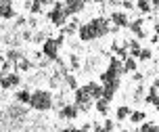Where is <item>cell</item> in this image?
<instances>
[{"label": "cell", "instance_id": "obj_11", "mask_svg": "<svg viewBox=\"0 0 159 132\" xmlns=\"http://www.w3.org/2000/svg\"><path fill=\"white\" fill-rule=\"evenodd\" d=\"M13 17H17L13 2L11 0H0V19H13Z\"/></svg>", "mask_w": 159, "mask_h": 132}, {"label": "cell", "instance_id": "obj_3", "mask_svg": "<svg viewBox=\"0 0 159 132\" xmlns=\"http://www.w3.org/2000/svg\"><path fill=\"white\" fill-rule=\"evenodd\" d=\"M48 21L57 27H61L63 30L65 25H67V19H69V13H67V8H65V2H52V8L46 13Z\"/></svg>", "mask_w": 159, "mask_h": 132}, {"label": "cell", "instance_id": "obj_14", "mask_svg": "<svg viewBox=\"0 0 159 132\" xmlns=\"http://www.w3.org/2000/svg\"><path fill=\"white\" fill-rule=\"evenodd\" d=\"M78 38L82 40V42H92L94 38V31H92V27H90V23H82L78 30Z\"/></svg>", "mask_w": 159, "mask_h": 132}, {"label": "cell", "instance_id": "obj_1", "mask_svg": "<svg viewBox=\"0 0 159 132\" xmlns=\"http://www.w3.org/2000/svg\"><path fill=\"white\" fill-rule=\"evenodd\" d=\"M30 107L34 111H50L55 107V97L50 90H44V88H38V90H32V99H30Z\"/></svg>", "mask_w": 159, "mask_h": 132}, {"label": "cell", "instance_id": "obj_10", "mask_svg": "<svg viewBox=\"0 0 159 132\" xmlns=\"http://www.w3.org/2000/svg\"><path fill=\"white\" fill-rule=\"evenodd\" d=\"M130 31L136 36V40L147 38V31H144V17H136L134 21H130Z\"/></svg>", "mask_w": 159, "mask_h": 132}, {"label": "cell", "instance_id": "obj_7", "mask_svg": "<svg viewBox=\"0 0 159 132\" xmlns=\"http://www.w3.org/2000/svg\"><path fill=\"white\" fill-rule=\"evenodd\" d=\"M19 84H21V73H17V71H11L8 76H0V88L2 90L17 88Z\"/></svg>", "mask_w": 159, "mask_h": 132}, {"label": "cell", "instance_id": "obj_44", "mask_svg": "<svg viewBox=\"0 0 159 132\" xmlns=\"http://www.w3.org/2000/svg\"><path fill=\"white\" fill-rule=\"evenodd\" d=\"M124 132H128V130H124Z\"/></svg>", "mask_w": 159, "mask_h": 132}, {"label": "cell", "instance_id": "obj_31", "mask_svg": "<svg viewBox=\"0 0 159 132\" xmlns=\"http://www.w3.org/2000/svg\"><path fill=\"white\" fill-rule=\"evenodd\" d=\"M69 67H71L73 71H80V67H82V61H80V57L75 53L69 57Z\"/></svg>", "mask_w": 159, "mask_h": 132}, {"label": "cell", "instance_id": "obj_21", "mask_svg": "<svg viewBox=\"0 0 159 132\" xmlns=\"http://www.w3.org/2000/svg\"><path fill=\"white\" fill-rule=\"evenodd\" d=\"M25 8H27L32 15H40L42 8H44V4H42V0H34V2H25Z\"/></svg>", "mask_w": 159, "mask_h": 132}, {"label": "cell", "instance_id": "obj_17", "mask_svg": "<svg viewBox=\"0 0 159 132\" xmlns=\"http://www.w3.org/2000/svg\"><path fill=\"white\" fill-rule=\"evenodd\" d=\"M30 99H32L30 88H21V90H17V92H15V101L19 103V105H30Z\"/></svg>", "mask_w": 159, "mask_h": 132}, {"label": "cell", "instance_id": "obj_34", "mask_svg": "<svg viewBox=\"0 0 159 132\" xmlns=\"http://www.w3.org/2000/svg\"><path fill=\"white\" fill-rule=\"evenodd\" d=\"M46 38H48V36L44 34V31H36V34L32 36V40H34V42H38V44H44V42H46Z\"/></svg>", "mask_w": 159, "mask_h": 132}, {"label": "cell", "instance_id": "obj_39", "mask_svg": "<svg viewBox=\"0 0 159 132\" xmlns=\"http://www.w3.org/2000/svg\"><path fill=\"white\" fill-rule=\"evenodd\" d=\"M143 73H138V71H136V73H132V80H134V82H143Z\"/></svg>", "mask_w": 159, "mask_h": 132}, {"label": "cell", "instance_id": "obj_6", "mask_svg": "<svg viewBox=\"0 0 159 132\" xmlns=\"http://www.w3.org/2000/svg\"><path fill=\"white\" fill-rule=\"evenodd\" d=\"M109 21H111L113 30H121V27H130V17L124 11H113L109 15Z\"/></svg>", "mask_w": 159, "mask_h": 132}, {"label": "cell", "instance_id": "obj_43", "mask_svg": "<svg viewBox=\"0 0 159 132\" xmlns=\"http://www.w3.org/2000/svg\"><path fill=\"white\" fill-rule=\"evenodd\" d=\"M0 31H2V30H0ZM0 38H2V36H0Z\"/></svg>", "mask_w": 159, "mask_h": 132}, {"label": "cell", "instance_id": "obj_25", "mask_svg": "<svg viewBox=\"0 0 159 132\" xmlns=\"http://www.w3.org/2000/svg\"><path fill=\"white\" fill-rule=\"evenodd\" d=\"M128 120H130L132 124H144V120H147V113H144V111H132Z\"/></svg>", "mask_w": 159, "mask_h": 132}, {"label": "cell", "instance_id": "obj_35", "mask_svg": "<svg viewBox=\"0 0 159 132\" xmlns=\"http://www.w3.org/2000/svg\"><path fill=\"white\" fill-rule=\"evenodd\" d=\"M101 132H115V124H113V120H105L103 130H101Z\"/></svg>", "mask_w": 159, "mask_h": 132}, {"label": "cell", "instance_id": "obj_4", "mask_svg": "<svg viewBox=\"0 0 159 132\" xmlns=\"http://www.w3.org/2000/svg\"><path fill=\"white\" fill-rule=\"evenodd\" d=\"M73 103L78 105L80 113L90 111V109H92V105H94V101H92V97H90V92H88L86 86H78V90L73 92Z\"/></svg>", "mask_w": 159, "mask_h": 132}, {"label": "cell", "instance_id": "obj_20", "mask_svg": "<svg viewBox=\"0 0 159 132\" xmlns=\"http://www.w3.org/2000/svg\"><path fill=\"white\" fill-rule=\"evenodd\" d=\"M34 67H36V63L30 61L27 57H23V59H21V61L15 65V71H17V73H21V71H32Z\"/></svg>", "mask_w": 159, "mask_h": 132}, {"label": "cell", "instance_id": "obj_29", "mask_svg": "<svg viewBox=\"0 0 159 132\" xmlns=\"http://www.w3.org/2000/svg\"><path fill=\"white\" fill-rule=\"evenodd\" d=\"M48 84H50V88H59V86L63 84V76L57 71V73H52L50 76V80H48Z\"/></svg>", "mask_w": 159, "mask_h": 132}, {"label": "cell", "instance_id": "obj_23", "mask_svg": "<svg viewBox=\"0 0 159 132\" xmlns=\"http://www.w3.org/2000/svg\"><path fill=\"white\" fill-rule=\"evenodd\" d=\"M78 30H80V21L73 17L71 21H69V23H67L63 30H61V34H63V36H65V34H78Z\"/></svg>", "mask_w": 159, "mask_h": 132}, {"label": "cell", "instance_id": "obj_8", "mask_svg": "<svg viewBox=\"0 0 159 132\" xmlns=\"http://www.w3.org/2000/svg\"><path fill=\"white\" fill-rule=\"evenodd\" d=\"M59 117L61 120H75V117H80V109H78V105L75 103H65L63 107L59 109Z\"/></svg>", "mask_w": 159, "mask_h": 132}, {"label": "cell", "instance_id": "obj_32", "mask_svg": "<svg viewBox=\"0 0 159 132\" xmlns=\"http://www.w3.org/2000/svg\"><path fill=\"white\" fill-rule=\"evenodd\" d=\"M132 99H134L136 103L144 101V86H143V84H140V86H138V88L134 90V97H132Z\"/></svg>", "mask_w": 159, "mask_h": 132}, {"label": "cell", "instance_id": "obj_27", "mask_svg": "<svg viewBox=\"0 0 159 132\" xmlns=\"http://www.w3.org/2000/svg\"><path fill=\"white\" fill-rule=\"evenodd\" d=\"M94 107L101 116H107V113H109V101H105V99H98V101L94 103Z\"/></svg>", "mask_w": 159, "mask_h": 132}, {"label": "cell", "instance_id": "obj_24", "mask_svg": "<svg viewBox=\"0 0 159 132\" xmlns=\"http://www.w3.org/2000/svg\"><path fill=\"white\" fill-rule=\"evenodd\" d=\"M136 67H138L136 59H132V57L124 59V73H136Z\"/></svg>", "mask_w": 159, "mask_h": 132}, {"label": "cell", "instance_id": "obj_41", "mask_svg": "<svg viewBox=\"0 0 159 132\" xmlns=\"http://www.w3.org/2000/svg\"><path fill=\"white\" fill-rule=\"evenodd\" d=\"M61 132H73V128H63Z\"/></svg>", "mask_w": 159, "mask_h": 132}, {"label": "cell", "instance_id": "obj_5", "mask_svg": "<svg viewBox=\"0 0 159 132\" xmlns=\"http://www.w3.org/2000/svg\"><path fill=\"white\" fill-rule=\"evenodd\" d=\"M90 27H92V31H94V38H105L109 31H111V21H109V17H103V15H98V17H92L90 21Z\"/></svg>", "mask_w": 159, "mask_h": 132}, {"label": "cell", "instance_id": "obj_22", "mask_svg": "<svg viewBox=\"0 0 159 132\" xmlns=\"http://www.w3.org/2000/svg\"><path fill=\"white\" fill-rule=\"evenodd\" d=\"M130 113H132V109L128 107V105H119V107L115 109V117H117L119 122H124V120H128V117H130Z\"/></svg>", "mask_w": 159, "mask_h": 132}, {"label": "cell", "instance_id": "obj_15", "mask_svg": "<svg viewBox=\"0 0 159 132\" xmlns=\"http://www.w3.org/2000/svg\"><path fill=\"white\" fill-rule=\"evenodd\" d=\"M88 88V92H90V97H92V101H98V99H103V84H98V82H88V84H84Z\"/></svg>", "mask_w": 159, "mask_h": 132}, {"label": "cell", "instance_id": "obj_37", "mask_svg": "<svg viewBox=\"0 0 159 132\" xmlns=\"http://www.w3.org/2000/svg\"><path fill=\"white\" fill-rule=\"evenodd\" d=\"M25 23H27V19H25V17H17V19H15V25H13V27H23Z\"/></svg>", "mask_w": 159, "mask_h": 132}, {"label": "cell", "instance_id": "obj_13", "mask_svg": "<svg viewBox=\"0 0 159 132\" xmlns=\"http://www.w3.org/2000/svg\"><path fill=\"white\" fill-rule=\"evenodd\" d=\"M119 84H121V82H109V84H103V99L105 101H109V103L113 101V97H115L117 90H119Z\"/></svg>", "mask_w": 159, "mask_h": 132}, {"label": "cell", "instance_id": "obj_16", "mask_svg": "<svg viewBox=\"0 0 159 132\" xmlns=\"http://www.w3.org/2000/svg\"><path fill=\"white\" fill-rule=\"evenodd\" d=\"M126 46H128V54L132 57V59H138V54H140V50H143V46H140V42L136 38H130L126 42Z\"/></svg>", "mask_w": 159, "mask_h": 132}, {"label": "cell", "instance_id": "obj_9", "mask_svg": "<svg viewBox=\"0 0 159 132\" xmlns=\"http://www.w3.org/2000/svg\"><path fill=\"white\" fill-rule=\"evenodd\" d=\"M7 116H8L11 122H23L25 117H27V111L17 103V105H11V107L7 109Z\"/></svg>", "mask_w": 159, "mask_h": 132}, {"label": "cell", "instance_id": "obj_45", "mask_svg": "<svg viewBox=\"0 0 159 132\" xmlns=\"http://www.w3.org/2000/svg\"><path fill=\"white\" fill-rule=\"evenodd\" d=\"M34 132H36V130H34Z\"/></svg>", "mask_w": 159, "mask_h": 132}, {"label": "cell", "instance_id": "obj_19", "mask_svg": "<svg viewBox=\"0 0 159 132\" xmlns=\"http://www.w3.org/2000/svg\"><path fill=\"white\" fill-rule=\"evenodd\" d=\"M23 57H25V54L21 53L19 48H8V50H7V61H8V63H13V65H17V63L21 61Z\"/></svg>", "mask_w": 159, "mask_h": 132}, {"label": "cell", "instance_id": "obj_26", "mask_svg": "<svg viewBox=\"0 0 159 132\" xmlns=\"http://www.w3.org/2000/svg\"><path fill=\"white\" fill-rule=\"evenodd\" d=\"M63 82H65V86H67L69 90H73V92L78 90V80H75V76H73V73H67V76L63 78Z\"/></svg>", "mask_w": 159, "mask_h": 132}, {"label": "cell", "instance_id": "obj_36", "mask_svg": "<svg viewBox=\"0 0 159 132\" xmlns=\"http://www.w3.org/2000/svg\"><path fill=\"white\" fill-rule=\"evenodd\" d=\"M90 130H92V124H84L80 128H73V132H90Z\"/></svg>", "mask_w": 159, "mask_h": 132}, {"label": "cell", "instance_id": "obj_18", "mask_svg": "<svg viewBox=\"0 0 159 132\" xmlns=\"http://www.w3.org/2000/svg\"><path fill=\"white\" fill-rule=\"evenodd\" d=\"M144 103H149V105H155V109L159 111V90H155V88H149V92L144 94Z\"/></svg>", "mask_w": 159, "mask_h": 132}, {"label": "cell", "instance_id": "obj_2", "mask_svg": "<svg viewBox=\"0 0 159 132\" xmlns=\"http://www.w3.org/2000/svg\"><path fill=\"white\" fill-rule=\"evenodd\" d=\"M65 42V36L61 34V36H57V38H46V42L42 44V54H44V59H48V61H59L61 57H59V50H61V46H63Z\"/></svg>", "mask_w": 159, "mask_h": 132}, {"label": "cell", "instance_id": "obj_28", "mask_svg": "<svg viewBox=\"0 0 159 132\" xmlns=\"http://www.w3.org/2000/svg\"><path fill=\"white\" fill-rule=\"evenodd\" d=\"M136 132H159V126L155 122H144V124H140V128Z\"/></svg>", "mask_w": 159, "mask_h": 132}, {"label": "cell", "instance_id": "obj_30", "mask_svg": "<svg viewBox=\"0 0 159 132\" xmlns=\"http://www.w3.org/2000/svg\"><path fill=\"white\" fill-rule=\"evenodd\" d=\"M136 8H138L140 13H151L153 11V7H151L149 0H138V2H136Z\"/></svg>", "mask_w": 159, "mask_h": 132}, {"label": "cell", "instance_id": "obj_33", "mask_svg": "<svg viewBox=\"0 0 159 132\" xmlns=\"http://www.w3.org/2000/svg\"><path fill=\"white\" fill-rule=\"evenodd\" d=\"M138 59H140V61H151L153 59V50L151 48H143L140 54H138Z\"/></svg>", "mask_w": 159, "mask_h": 132}, {"label": "cell", "instance_id": "obj_40", "mask_svg": "<svg viewBox=\"0 0 159 132\" xmlns=\"http://www.w3.org/2000/svg\"><path fill=\"white\" fill-rule=\"evenodd\" d=\"M27 23L32 25V27H36V25H38V19H36V17H30V21H27Z\"/></svg>", "mask_w": 159, "mask_h": 132}, {"label": "cell", "instance_id": "obj_38", "mask_svg": "<svg viewBox=\"0 0 159 132\" xmlns=\"http://www.w3.org/2000/svg\"><path fill=\"white\" fill-rule=\"evenodd\" d=\"M121 7H124V13H126V11H132L134 4H132V2H121Z\"/></svg>", "mask_w": 159, "mask_h": 132}, {"label": "cell", "instance_id": "obj_12", "mask_svg": "<svg viewBox=\"0 0 159 132\" xmlns=\"http://www.w3.org/2000/svg\"><path fill=\"white\" fill-rule=\"evenodd\" d=\"M65 8H67L69 17L71 15H80V13L86 8V2H82V0H65Z\"/></svg>", "mask_w": 159, "mask_h": 132}, {"label": "cell", "instance_id": "obj_42", "mask_svg": "<svg viewBox=\"0 0 159 132\" xmlns=\"http://www.w3.org/2000/svg\"><path fill=\"white\" fill-rule=\"evenodd\" d=\"M21 132H34V130H30V128H27V130H21Z\"/></svg>", "mask_w": 159, "mask_h": 132}]
</instances>
